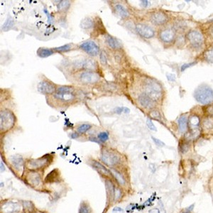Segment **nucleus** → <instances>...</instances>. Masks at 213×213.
<instances>
[{"label":"nucleus","mask_w":213,"mask_h":213,"mask_svg":"<svg viewBox=\"0 0 213 213\" xmlns=\"http://www.w3.org/2000/svg\"><path fill=\"white\" fill-rule=\"evenodd\" d=\"M197 102L202 105H209L213 103V90L208 85L200 86L194 93Z\"/></svg>","instance_id":"f257e3e1"},{"label":"nucleus","mask_w":213,"mask_h":213,"mask_svg":"<svg viewBox=\"0 0 213 213\" xmlns=\"http://www.w3.org/2000/svg\"><path fill=\"white\" fill-rule=\"evenodd\" d=\"M144 90L145 93L153 101L159 100L162 94V87L161 85L151 79H149L145 82Z\"/></svg>","instance_id":"f03ea898"},{"label":"nucleus","mask_w":213,"mask_h":213,"mask_svg":"<svg viewBox=\"0 0 213 213\" xmlns=\"http://www.w3.org/2000/svg\"><path fill=\"white\" fill-rule=\"evenodd\" d=\"M15 124V115L9 109H2L0 112V128L1 132H6L11 129Z\"/></svg>","instance_id":"7ed1b4c3"},{"label":"nucleus","mask_w":213,"mask_h":213,"mask_svg":"<svg viewBox=\"0 0 213 213\" xmlns=\"http://www.w3.org/2000/svg\"><path fill=\"white\" fill-rule=\"evenodd\" d=\"M75 93L74 88L70 86H60L56 89L54 93V97L57 100H62L64 102H69L74 100Z\"/></svg>","instance_id":"20e7f679"},{"label":"nucleus","mask_w":213,"mask_h":213,"mask_svg":"<svg viewBox=\"0 0 213 213\" xmlns=\"http://www.w3.org/2000/svg\"><path fill=\"white\" fill-rule=\"evenodd\" d=\"M80 80L83 84H93L100 80V76L98 73L91 70L84 71L80 75Z\"/></svg>","instance_id":"39448f33"},{"label":"nucleus","mask_w":213,"mask_h":213,"mask_svg":"<svg viewBox=\"0 0 213 213\" xmlns=\"http://www.w3.org/2000/svg\"><path fill=\"white\" fill-rule=\"evenodd\" d=\"M80 48L91 56H96L100 52V47L93 41H87L80 44Z\"/></svg>","instance_id":"423d86ee"},{"label":"nucleus","mask_w":213,"mask_h":213,"mask_svg":"<svg viewBox=\"0 0 213 213\" xmlns=\"http://www.w3.org/2000/svg\"><path fill=\"white\" fill-rule=\"evenodd\" d=\"M188 41L195 48H198L203 44V36L198 31H191L187 35Z\"/></svg>","instance_id":"0eeeda50"},{"label":"nucleus","mask_w":213,"mask_h":213,"mask_svg":"<svg viewBox=\"0 0 213 213\" xmlns=\"http://www.w3.org/2000/svg\"><path fill=\"white\" fill-rule=\"evenodd\" d=\"M102 160L108 165H114L119 163V156L112 151L104 150L102 153Z\"/></svg>","instance_id":"6e6552de"},{"label":"nucleus","mask_w":213,"mask_h":213,"mask_svg":"<svg viewBox=\"0 0 213 213\" xmlns=\"http://www.w3.org/2000/svg\"><path fill=\"white\" fill-rule=\"evenodd\" d=\"M136 31L141 36L145 38H152L155 34L151 27L144 24H138L136 26Z\"/></svg>","instance_id":"1a4fd4ad"},{"label":"nucleus","mask_w":213,"mask_h":213,"mask_svg":"<svg viewBox=\"0 0 213 213\" xmlns=\"http://www.w3.org/2000/svg\"><path fill=\"white\" fill-rule=\"evenodd\" d=\"M37 89H38V92L42 94L51 95L56 93L57 88H56L53 83L48 81H46V80H43L38 83Z\"/></svg>","instance_id":"9d476101"},{"label":"nucleus","mask_w":213,"mask_h":213,"mask_svg":"<svg viewBox=\"0 0 213 213\" xmlns=\"http://www.w3.org/2000/svg\"><path fill=\"white\" fill-rule=\"evenodd\" d=\"M76 67H80L83 69H88L89 70H95V63L91 59H84V60H78L75 64Z\"/></svg>","instance_id":"9b49d317"},{"label":"nucleus","mask_w":213,"mask_h":213,"mask_svg":"<svg viewBox=\"0 0 213 213\" xmlns=\"http://www.w3.org/2000/svg\"><path fill=\"white\" fill-rule=\"evenodd\" d=\"M139 102L141 105L145 108H147V109L153 108L154 106V101L146 93H142L139 95Z\"/></svg>","instance_id":"f8f14e48"},{"label":"nucleus","mask_w":213,"mask_h":213,"mask_svg":"<svg viewBox=\"0 0 213 213\" xmlns=\"http://www.w3.org/2000/svg\"><path fill=\"white\" fill-rule=\"evenodd\" d=\"M151 21L154 23L155 24L157 25H161L164 24L167 21H168V17L164 13L161 11H158V12L153 13L151 15Z\"/></svg>","instance_id":"ddd939ff"},{"label":"nucleus","mask_w":213,"mask_h":213,"mask_svg":"<svg viewBox=\"0 0 213 213\" xmlns=\"http://www.w3.org/2000/svg\"><path fill=\"white\" fill-rule=\"evenodd\" d=\"M48 159L46 157L40 158L38 159L31 160L28 163V166L29 168L31 169H36V168H41L42 166H44L46 164L48 163Z\"/></svg>","instance_id":"4468645a"},{"label":"nucleus","mask_w":213,"mask_h":213,"mask_svg":"<svg viewBox=\"0 0 213 213\" xmlns=\"http://www.w3.org/2000/svg\"><path fill=\"white\" fill-rule=\"evenodd\" d=\"M160 38L163 42L170 43L175 38V33L172 29H165L161 31L160 34Z\"/></svg>","instance_id":"2eb2a0df"},{"label":"nucleus","mask_w":213,"mask_h":213,"mask_svg":"<svg viewBox=\"0 0 213 213\" xmlns=\"http://www.w3.org/2000/svg\"><path fill=\"white\" fill-rule=\"evenodd\" d=\"M27 181L31 185H38L41 181V177L37 173H29L27 176Z\"/></svg>","instance_id":"dca6fc26"},{"label":"nucleus","mask_w":213,"mask_h":213,"mask_svg":"<svg viewBox=\"0 0 213 213\" xmlns=\"http://www.w3.org/2000/svg\"><path fill=\"white\" fill-rule=\"evenodd\" d=\"M178 128H179V131L181 133H184L185 132H186L187 129H188V120L187 116H182L180 117V119H178Z\"/></svg>","instance_id":"f3484780"},{"label":"nucleus","mask_w":213,"mask_h":213,"mask_svg":"<svg viewBox=\"0 0 213 213\" xmlns=\"http://www.w3.org/2000/svg\"><path fill=\"white\" fill-rule=\"evenodd\" d=\"M106 44L109 45V46L110 47V48H113V49H117V48H121L120 43L118 42L116 38H114L112 36L107 35V36H106Z\"/></svg>","instance_id":"a211bd4d"},{"label":"nucleus","mask_w":213,"mask_h":213,"mask_svg":"<svg viewBox=\"0 0 213 213\" xmlns=\"http://www.w3.org/2000/svg\"><path fill=\"white\" fill-rule=\"evenodd\" d=\"M114 11L117 15L120 16L122 18H126V17H129V14L126 9L124 7L122 4H116L114 7Z\"/></svg>","instance_id":"6ab92c4d"},{"label":"nucleus","mask_w":213,"mask_h":213,"mask_svg":"<svg viewBox=\"0 0 213 213\" xmlns=\"http://www.w3.org/2000/svg\"><path fill=\"white\" fill-rule=\"evenodd\" d=\"M37 55L40 58H47L48 56H51L54 53L53 49L47 48H39L37 50Z\"/></svg>","instance_id":"aec40b11"},{"label":"nucleus","mask_w":213,"mask_h":213,"mask_svg":"<svg viewBox=\"0 0 213 213\" xmlns=\"http://www.w3.org/2000/svg\"><path fill=\"white\" fill-rule=\"evenodd\" d=\"M14 25V21L11 17H7V20L4 22V24L2 25V27H1V30L3 31H7L11 29Z\"/></svg>","instance_id":"412c9836"},{"label":"nucleus","mask_w":213,"mask_h":213,"mask_svg":"<svg viewBox=\"0 0 213 213\" xmlns=\"http://www.w3.org/2000/svg\"><path fill=\"white\" fill-rule=\"evenodd\" d=\"M200 124V120L197 115H193L190 118L189 124L191 129H198Z\"/></svg>","instance_id":"4be33fe9"},{"label":"nucleus","mask_w":213,"mask_h":213,"mask_svg":"<svg viewBox=\"0 0 213 213\" xmlns=\"http://www.w3.org/2000/svg\"><path fill=\"white\" fill-rule=\"evenodd\" d=\"M93 26H94V22L91 19L88 17L83 19L80 23V26L84 29H88V28H92Z\"/></svg>","instance_id":"5701e85b"},{"label":"nucleus","mask_w":213,"mask_h":213,"mask_svg":"<svg viewBox=\"0 0 213 213\" xmlns=\"http://www.w3.org/2000/svg\"><path fill=\"white\" fill-rule=\"evenodd\" d=\"M11 163L17 168H19L22 167L23 163H24V160L21 156H12L11 159Z\"/></svg>","instance_id":"b1692460"},{"label":"nucleus","mask_w":213,"mask_h":213,"mask_svg":"<svg viewBox=\"0 0 213 213\" xmlns=\"http://www.w3.org/2000/svg\"><path fill=\"white\" fill-rule=\"evenodd\" d=\"M70 2L69 1H60L58 4L57 9L58 11H65L70 8Z\"/></svg>","instance_id":"393cba45"},{"label":"nucleus","mask_w":213,"mask_h":213,"mask_svg":"<svg viewBox=\"0 0 213 213\" xmlns=\"http://www.w3.org/2000/svg\"><path fill=\"white\" fill-rule=\"evenodd\" d=\"M111 173H112V175H113L114 177L116 178V180L118 181V183H119V184H121V185H124L125 180L124 178V177L121 175V173H119L118 171H115V170L114 169H111Z\"/></svg>","instance_id":"a878e982"},{"label":"nucleus","mask_w":213,"mask_h":213,"mask_svg":"<svg viewBox=\"0 0 213 213\" xmlns=\"http://www.w3.org/2000/svg\"><path fill=\"white\" fill-rule=\"evenodd\" d=\"M94 165L96 169L98 170L101 173L104 174V175H109V170H107L105 167L103 165H102L101 163L98 162H96V161H94Z\"/></svg>","instance_id":"bb28decb"},{"label":"nucleus","mask_w":213,"mask_h":213,"mask_svg":"<svg viewBox=\"0 0 213 213\" xmlns=\"http://www.w3.org/2000/svg\"><path fill=\"white\" fill-rule=\"evenodd\" d=\"M202 125L205 129H212L213 128V117L212 116H208L205 118L202 122Z\"/></svg>","instance_id":"cd10ccee"},{"label":"nucleus","mask_w":213,"mask_h":213,"mask_svg":"<svg viewBox=\"0 0 213 213\" xmlns=\"http://www.w3.org/2000/svg\"><path fill=\"white\" fill-rule=\"evenodd\" d=\"M71 45L70 44H66V45L61 46L60 47H57V48H53L54 52L58 53H63V52H67L71 50Z\"/></svg>","instance_id":"c85d7f7f"},{"label":"nucleus","mask_w":213,"mask_h":213,"mask_svg":"<svg viewBox=\"0 0 213 213\" xmlns=\"http://www.w3.org/2000/svg\"><path fill=\"white\" fill-rule=\"evenodd\" d=\"M92 126L90 124H81L80 126H78L77 128V131L79 134H85L86 132L89 130V129H91Z\"/></svg>","instance_id":"c756f323"},{"label":"nucleus","mask_w":213,"mask_h":213,"mask_svg":"<svg viewBox=\"0 0 213 213\" xmlns=\"http://www.w3.org/2000/svg\"><path fill=\"white\" fill-rule=\"evenodd\" d=\"M178 148H179L180 151H181V153H186V152L188 151V149H189V148H190L189 144H188L187 142H185V141H184V142H181L179 144V146H178Z\"/></svg>","instance_id":"7c9ffc66"},{"label":"nucleus","mask_w":213,"mask_h":213,"mask_svg":"<svg viewBox=\"0 0 213 213\" xmlns=\"http://www.w3.org/2000/svg\"><path fill=\"white\" fill-rule=\"evenodd\" d=\"M204 56L206 61L210 63H213V48L207 51L204 54Z\"/></svg>","instance_id":"2f4dec72"},{"label":"nucleus","mask_w":213,"mask_h":213,"mask_svg":"<svg viewBox=\"0 0 213 213\" xmlns=\"http://www.w3.org/2000/svg\"><path fill=\"white\" fill-rule=\"evenodd\" d=\"M98 139L101 142H105L109 139V134L106 132H100L98 134Z\"/></svg>","instance_id":"473e14b6"},{"label":"nucleus","mask_w":213,"mask_h":213,"mask_svg":"<svg viewBox=\"0 0 213 213\" xmlns=\"http://www.w3.org/2000/svg\"><path fill=\"white\" fill-rule=\"evenodd\" d=\"M106 190H107V193L110 194L111 197H113V195H114V188L112 184L111 183V182L109 181H106Z\"/></svg>","instance_id":"72a5a7b5"},{"label":"nucleus","mask_w":213,"mask_h":213,"mask_svg":"<svg viewBox=\"0 0 213 213\" xmlns=\"http://www.w3.org/2000/svg\"><path fill=\"white\" fill-rule=\"evenodd\" d=\"M100 62H101L102 64L103 65H105L107 63V58H106V53L105 51H102L100 54Z\"/></svg>","instance_id":"f704fd0d"},{"label":"nucleus","mask_w":213,"mask_h":213,"mask_svg":"<svg viewBox=\"0 0 213 213\" xmlns=\"http://www.w3.org/2000/svg\"><path fill=\"white\" fill-rule=\"evenodd\" d=\"M150 115L151 116L152 118H153V119H156V120H157V121L161 120V114H160V113L158 112L157 110L152 111V112L150 113Z\"/></svg>","instance_id":"c9c22d12"},{"label":"nucleus","mask_w":213,"mask_h":213,"mask_svg":"<svg viewBox=\"0 0 213 213\" xmlns=\"http://www.w3.org/2000/svg\"><path fill=\"white\" fill-rule=\"evenodd\" d=\"M146 124H147L148 127H149V129H151V130L155 131V132H156V131H157L156 126L153 124V123L152 122V121L150 119H147V120H146Z\"/></svg>","instance_id":"e433bc0d"},{"label":"nucleus","mask_w":213,"mask_h":213,"mask_svg":"<svg viewBox=\"0 0 213 213\" xmlns=\"http://www.w3.org/2000/svg\"><path fill=\"white\" fill-rule=\"evenodd\" d=\"M152 139H153V142L155 143V144L157 145L158 146H160V147H163V146H165V143L164 142H163L162 141H161L160 139H156V138L153 137V136H152Z\"/></svg>","instance_id":"4c0bfd02"},{"label":"nucleus","mask_w":213,"mask_h":213,"mask_svg":"<svg viewBox=\"0 0 213 213\" xmlns=\"http://www.w3.org/2000/svg\"><path fill=\"white\" fill-rule=\"evenodd\" d=\"M195 64H196V62H192V63H185V64H183L182 66H181V71L182 72L185 71L186 69H188V67H191V66H192Z\"/></svg>","instance_id":"58836bf2"},{"label":"nucleus","mask_w":213,"mask_h":213,"mask_svg":"<svg viewBox=\"0 0 213 213\" xmlns=\"http://www.w3.org/2000/svg\"><path fill=\"white\" fill-rule=\"evenodd\" d=\"M44 12L45 13L46 15L47 16L48 24H51V23L53 21V17L51 15V14H50V13L48 12V11L46 9H44Z\"/></svg>","instance_id":"ea45409f"},{"label":"nucleus","mask_w":213,"mask_h":213,"mask_svg":"<svg viewBox=\"0 0 213 213\" xmlns=\"http://www.w3.org/2000/svg\"><path fill=\"white\" fill-rule=\"evenodd\" d=\"M122 196V192L117 188H115L114 189V200H117L118 199L121 198Z\"/></svg>","instance_id":"a19ab883"},{"label":"nucleus","mask_w":213,"mask_h":213,"mask_svg":"<svg viewBox=\"0 0 213 213\" xmlns=\"http://www.w3.org/2000/svg\"><path fill=\"white\" fill-rule=\"evenodd\" d=\"M167 79L169 81H175V75L173 74H171V73H168L166 75Z\"/></svg>","instance_id":"79ce46f5"},{"label":"nucleus","mask_w":213,"mask_h":213,"mask_svg":"<svg viewBox=\"0 0 213 213\" xmlns=\"http://www.w3.org/2000/svg\"><path fill=\"white\" fill-rule=\"evenodd\" d=\"M207 112L210 114V116L213 117V105H210L207 108Z\"/></svg>","instance_id":"37998d69"},{"label":"nucleus","mask_w":213,"mask_h":213,"mask_svg":"<svg viewBox=\"0 0 213 213\" xmlns=\"http://www.w3.org/2000/svg\"><path fill=\"white\" fill-rule=\"evenodd\" d=\"M149 4V1H146V0H143V1H141V6H142V7H144V8L147 7Z\"/></svg>","instance_id":"c03bdc74"},{"label":"nucleus","mask_w":213,"mask_h":213,"mask_svg":"<svg viewBox=\"0 0 213 213\" xmlns=\"http://www.w3.org/2000/svg\"><path fill=\"white\" fill-rule=\"evenodd\" d=\"M115 112L117 114H121L122 112H124V107H117L114 109Z\"/></svg>","instance_id":"a18cd8bd"},{"label":"nucleus","mask_w":213,"mask_h":213,"mask_svg":"<svg viewBox=\"0 0 213 213\" xmlns=\"http://www.w3.org/2000/svg\"><path fill=\"white\" fill-rule=\"evenodd\" d=\"M149 213H160V212L158 208H153L151 210H149Z\"/></svg>","instance_id":"49530a36"},{"label":"nucleus","mask_w":213,"mask_h":213,"mask_svg":"<svg viewBox=\"0 0 213 213\" xmlns=\"http://www.w3.org/2000/svg\"><path fill=\"white\" fill-rule=\"evenodd\" d=\"M81 212L82 213H89L88 209H87L86 207H83L81 210Z\"/></svg>","instance_id":"de8ad7c7"},{"label":"nucleus","mask_w":213,"mask_h":213,"mask_svg":"<svg viewBox=\"0 0 213 213\" xmlns=\"http://www.w3.org/2000/svg\"><path fill=\"white\" fill-rule=\"evenodd\" d=\"M70 136H71L72 139H76V138L78 137L79 134H78V133H73Z\"/></svg>","instance_id":"09e8293b"},{"label":"nucleus","mask_w":213,"mask_h":213,"mask_svg":"<svg viewBox=\"0 0 213 213\" xmlns=\"http://www.w3.org/2000/svg\"><path fill=\"white\" fill-rule=\"evenodd\" d=\"M193 207H194V204H192L191 206L188 207V208H187V212H191V211L192 210V209H193Z\"/></svg>","instance_id":"8fccbe9b"},{"label":"nucleus","mask_w":213,"mask_h":213,"mask_svg":"<svg viewBox=\"0 0 213 213\" xmlns=\"http://www.w3.org/2000/svg\"><path fill=\"white\" fill-rule=\"evenodd\" d=\"M113 211H114V212H115V211H119V212H122V211H123V210H122V208H114Z\"/></svg>","instance_id":"3c124183"},{"label":"nucleus","mask_w":213,"mask_h":213,"mask_svg":"<svg viewBox=\"0 0 213 213\" xmlns=\"http://www.w3.org/2000/svg\"><path fill=\"white\" fill-rule=\"evenodd\" d=\"M0 164H1V171L2 172V171H4V170H5V168H4V164L2 163V162L0 163Z\"/></svg>","instance_id":"603ef678"},{"label":"nucleus","mask_w":213,"mask_h":213,"mask_svg":"<svg viewBox=\"0 0 213 213\" xmlns=\"http://www.w3.org/2000/svg\"><path fill=\"white\" fill-rule=\"evenodd\" d=\"M210 34L211 36L213 38V26L210 28Z\"/></svg>","instance_id":"864d4df0"},{"label":"nucleus","mask_w":213,"mask_h":213,"mask_svg":"<svg viewBox=\"0 0 213 213\" xmlns=\"http://www.w3.org/2000/svg\"><path fill=\"white\" fill-rule=\"evenodd\" d=\"M183 213H190V212H183Z\"/></svg>","instance_id":"5fc2aeb1"}]
</instances>
